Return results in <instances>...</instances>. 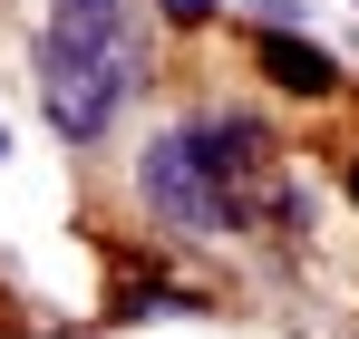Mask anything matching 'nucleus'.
<instances>
[{
    "label": "nucleus",
    "mask_w": 359,
    "mask_h": 339,
    "mask_svg": "<svg viewBox=\"0 0 359 339\" xmlns=\"http://www.w3.org/2000/svg\"><path fill=\"white\" fill-rule=\"evenodd\" d=\"M39 78H49V126L68 146H97L136 88V0H49Z\"/></svg>",
    "instance_id": "nucleus-1"
},
{
    "label": "nucleus",
    "mask_w": 359,
    "mask_h": 339,
    "mask_svg": "<svg viewBox=\"0 0 359 339\" xmlns=\"http://www.w3.org/2000/svg\"><path fill=\"white\" fill-rule=\"evenodd\" d=\"M194 136V155H204V174H214V194H224V223L243 233H311V214H301L292 174H282V155H272V136L262 126H243V116H204V126H184Z\"/></svg>",
    "instance_id": "nucleus-2"
},
{
    "label": "nucleus",
    "mask_w": 359,
    "mask_h": 339,
    "mask_svg": "<svg viewBox=\"0 0 359 339\" xmlns=\"http://www.w3.org/2000/svg\"><path fill=\"white\" fill-rule=\"evenodd\" d=\"M146 204L184 233H233L224 223V194H214V174L194 155V136H165V146H146Z\"/></svg>",
    "instance_id": "nucleus-3"
},
{
    "label": "nucleus",
    "mask_w": 359,
    "mask_h": 339,
    "mask_svg": "<svg viewBox=\"0 0 359 339\" xmlns=\"http://www.w3.org/2000/svg\"><path fill=\"white\" fill-rule=\"evenodd\" d=\"M262 68H272L282 88H301V97H330V88H340V68L311 49V39H282V29H262Z\"/></svg>",
    "instance_id": "nucleus-4"
},
{
    "label": "nucleus",
    "mask_w": 359,
    "mask_h": 339,
    "mask_svg": "<svg viewBox=\"0 0 359 339\" xmlns=\"http://www.w3.org/2000/svg\"><path fill=\"white\" fill-rule=\"evenodd\" d=\"M165 10H175V20H204V10H214V0H165Z\"/></svg>",
    "instance_id": "nucleus-5"
},
{
    "label": "nucleus",
    "mask_w": 359,
    "mask_h": 339,
    "mask_svg": "<svg viewBox=\"0 0 359 339\" xmlns=\"http://www.w3.org/2000/svg\"><path fill=\"white\" fill-rule=\"evenodd\" d=\"M350 194H359V165H350Z\"/></svg>",
    "instance_id": "nucleus-6"
}]
</instances>
